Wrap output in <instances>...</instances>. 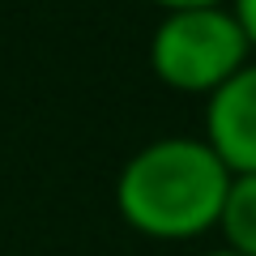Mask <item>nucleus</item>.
<instances>
[{
  "label": "nucleus",
  "instance_id": "obj_6",
  "mask_svg": "<svg viewBox=\"0 0 256 256\" xmlns=\"http://www.w3.org/2000/svg\"><path fill=\"white\" fill-rule=\"evenodd\" d=\"M154 4H162L166 13H175V9H210V4H222V0H154Z\"/></svg>",
  "mask_w": 256,
  "mask_h": 256
},
{
  "label": "nucleus",
  "instance_id": "obj_2",
  "mask_svg": "<svg viewBox=\"0 0 256 256\" xmlns=\"http://www.w3.org/2000/svg\"><path fill=\"white\" fill-rule=\"evenodd\" d=\"M252 60L244 26L230 9H175L158 22L150 38V64L162 86L180 94H205L210 98L226 77H235Z\"/></svg>",
  "mask_w": 256,
  "mask_h": 256
},
{
  "label": "nucleus",
  "instance_id": "obj_5",
  "mask_svg": "<svg viewBox=\"0 0 256 256\" xmlns=\"http://www.w3.org/2000/svg\"><path fill=\"white\" fill-rule=\"evenodd\" d=\"M230 13L239 18V26H244L248 43H252V52H256V0H235V4H230Z\"/></svg>",
  "mask_w": 256,
  "mask_h": 256
},
{
  "label": "nucleus",
  "instance_id": "obj_4",
  "mask_svg": "<svg viewBox=\"0 0 256 256\" xmlns=\"http://www.w3.org/2000/svg\"><path fill=\"white\" fill-rule=\"evenodd\" d=\"M218 230H222V248L239 256H256V175H230Z\"/></svg>",
  "mask_w": 256,
  "mask_h": 256
},
{
  "label": "nucleus",
  "instance_id": "obj_3",
  "mask_svg": "<svg viewBox=\"0 0 256 256\" xmlns=\"http://www.w3.org/2000/svg\"><path fill=\"white\" fill-rule=\"evenodd\" d=\"M205 146L226 162L230 175H256V60L210 94Z\"/></svg>",
  "mask_w": 256,
  "mask_h": 256
},
{
  "label": "nucleus",
  "instance_id": "obj_7",
  "mask_svg": "<svg viewBox=\"0 0 256 256\" xmlns=\"http://www.w3.org/2000/svg\"><path fill=\"white\" fill-rule=\"evenodd\" d=\"M201 256H239V252H230V248H210V252H201Z\"/></svg>",
  "mask_w": 256,
  "mask_h": 256
},
{
  "label": "nucleus",
  "instance_id": "obj_1",
  "mask_svg": "<svg viewBox=\"0 0 256 256\" xmlns=\"http://www.w3.org/2000/svg\"><path fill=\"white\" fill-rule=\"evenodd\" d=\"M230 171L205 137H158L120 166L116 210L154 244H188L218 230Z\"/></svg>",
  "mask_w": 256,
  "mask_h": 256
}]
</instances>
